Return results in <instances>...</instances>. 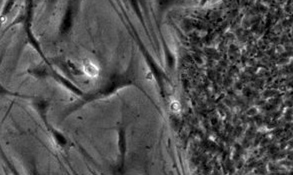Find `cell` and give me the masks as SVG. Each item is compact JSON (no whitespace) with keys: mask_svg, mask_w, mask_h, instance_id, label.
Wrapping results in <instances>:
<instances>
[{"mask_svg":"<svg viewBox=\"0 0 293 175\" xmlns=\"http://www.w3.org/2000/svg\"><path fill=\"white\" fill-rule=\"evenodd\" d=\"M134 70H133V60H131V63L128 67V69L124 71L122 73H115L110 77V79L108 80V82L106 83L104 86H102L101 88H99L98 90L94 91V92H90V93H86L85 96H83L82 98H80L79 101L74 103V105L72 107H70L67 110L66 115L68 114L74 112L75 110H77L79 107L85 105L86 103L91 102L93 100H98L101 99V98H106L108 96L114 94L117 90L121 89L122 87H125V86H130V85H135L138 89H140L144 94L147 96L149 99L151 100V98L149 97L147 93L145 92L143 89H141L140 86L136 83L135 80V76H134Z\"/></svg>","mask_w":293,"mask_h":175,"instance_id":"6da1fadb","label":"cell"},{"mask_svg":"<svg viewBox=\"0 0 293 175\" xmlns=\"http://www.w3.org/2000/svg\"><path fill=\"white\" fill-rule=\"evenodd\" d=\"M123 13H124V15L126 16V13H125L124 10H123ZM126 19H127V22H128V24H129V26H130V28H131V35H132V36H133V38H134V40L136 41V43H137L138 46H139V49H140V51L142 52L143 56L145 57V61H146V63H147V64H148V66H149V68H150L151 72H152V74L154 75V77H155V78H156V80H157L158 85H159V87H160V90H161V94L163 95V83H162V77H164V76H165V74H164L163 71L161 70L160 68H159L158 65L156 64V62L153 60L152 56H151V55L149 54L148 50L145 48L144 44H143L142 41H141L139 35H138V33H137V31H136V29L134 28L133 24L130 22L129 18H127V16H126Z\"/></svg>","mask_w":293,"mask_h":175,"instance_id":"7a4b0ae2","label":"cell"},{"mask_svg":"<svg viewBox=\"0 0 293 175\" xmlns=\"http://www.w3.org/2000/svg\"><path fill=\"white\" fill-rule=\"evenodd\" d=\"M50 77H52L55 81H57V82L60 83L62 86H64L66 89L71 91L73 94L79 96L80 98H82L83 96H85V94H86L84 91H82L79 87H78V86L75 85L74 83H72L70 80H68L67 78H65L63 75L59 74L56 70H54V68L53 67L50 68Z\"/></svg>","mask_w":293,"mask_h":175,"instance_id":"3957f363","label":"cell"},{"mask_svg":"<svg viewBox=\"0 0 293 175\" xmlns=\"http://www.w3.org/2000/svg\"><path fill=\"white\" fill-rule=\"evenodd\" d=\"M28 98L31 100V105L37 111V113H38L40 118L44 122L46 128L49 129L50 125L48 124V121H47V111H48V107H49L48 100H46L45 98L42 97H28Z\"/></svg>","mask_w":293,"mask_h":175,"instance_id":"277c9868","label":"cell"},{"mask_svg":"<svg viewBox=\"0 0 293 175\" xmlns=\"http://www.w3.org/2000/svg\"><path fill=\"white\" fill-rule=\"evenodd\" d=\"M76 3H68V6L66 10H65V13H64V16L62 18V21H61V24H60V28H59V31H60V34L61 35H65L67 34L68 32L70 31L72 27V23H73V20H74V17H75V11H76V7L74 5Z\"/></svg>","mask_w":293,"mask_h":175,"instance_id":"5b68a950","label":"cell"},{"mask_svg":"<svg viewBox=\"0 0 293 175\" xmlns=\"http://www.w3.org/2000/svg\"><path fill=\"white\" fill-rule=\"evenodd\" d=\"M127 141H126V130L124 127L118 129V148L120 152V168H123L125 162L126 150H127Z\"/></svg>","mask_w":293,"mask_h":175,"instance_id":"8992f818","label":"cell"},{"mask_svg":"<svg viewBox=\"0 0 293 175\" xmlns=\"http://www.w3.org/2000/svg\"><path fill=\"white\" fill-rule=\"evenodd\" d=\"M52 66L48 65H39V66L32 67L27 70V73L38 79H45L47 77H50V68Z\"/></svg>","mask_w":293,"mask_h":175,"instance_id":"52a82bcc","label":"cell"},{"mask_svg":"<svg viewBox=\"0 0 293 175\" xmlns=\"http://www.w3.org/2000/svg\"><path fill=\"white\" fill-rule=\"evenodd\" d=\"M48 131L50 132V134H51V137L53 139V141H54V143L56 144L59 148L64 149L68 146L67 138L65 137L64 134L60 132L59 130H57V129H55V128H53V127L50 126Z\"/></svg>","mask_w":293,"mask_h":175,"instance_id":"ba28073f","label":"cell"},{"mask_svg":"<svg viewBox=\"0 0 293 175\" xmlns=\"http://www.w3.org/2000/svg\"><path fill=\"white\" fill-rule=\"evenodd\" d=\"M83 73L89 77H97L99 74V68L90 60H87L83 64Z\"/></svg>","mask_w":293,"mask_h":175,"instance_id":"9c48e42d","label":"cell"},{"mask_svg":"<svg viewBox=\"0 0 293 175\" xmlns=\"http://www.w3.org/2000/svg\"><path fill=\"white\" fill-rule=\"evenodd\" d=\"M67 67H68V69H69V71L72 73V74H75V75H83L84 74V73H83V70H80L79 68L77 67V65L74 64V63H72L71 61L67 62Z\"/></svg>","mask_w":293,"mask_h":175,"instance_id":"30bf717a","label":"cell"},{"mask_svg":"<svg viewBox=\"0 0 293 175\" xmlns=\"http://www.w3.org/2000/svg\"><path fill=\"white\" fill-rule=\"evenodd\" d=\"M257 114H259V111H258V108L255 107V106H251V107H249L246 111V115L249 116V117L256 116Z\"/></svg>","mask_w":293,"mask_h":175,"instance_id":"8fae6325","label":"cell"},{"mask_svg":"<svg viewBox=\"0 0 293 175\" xmlns=\"http://www.w3.org/2000/svg\"><path fill=\"white\" fill-rule=\"evenodd\" d=\"M170 109H171V111L174 113H177L180 111V109H181V105H180V103L178 102V101H172L171 102V104H170Z\"/></svg>","mask_w":293,"mask_h":175,"instance_id":"7c38bea8","label":"cell"},{"mask_svg":"<svg viewBox=\"0 0 293 175\" xmlns=\"http://www.w3.org/2000/svg\"><path fill=\"white\" fill-rule=\"evenodd\" d=\"M242 24H243V27H245V28H249V27L251 26V19H250L249 17H245L243 19Z\"/></svg>","mask_w":293,"mask_h":175,"instance_id":"4fadbf2b","label":"cell"},{"mask_svg":"<svg viewBox=\"0 0 293 175\" xmlns=\"http://www.w3.org/2000/svg\"><path fill=\"white\" fill-rule=\"evenodd\" d=\"M275 51H276L277 53H280V54H281V53L285 52L286 50H285V46H283V45L280 44V45H277V46H276V48H275Z\"/></svg>","mask_w":293,"mask_h":175,"instance_id":"5bb4252c","label":"cell"}]
</instances>
